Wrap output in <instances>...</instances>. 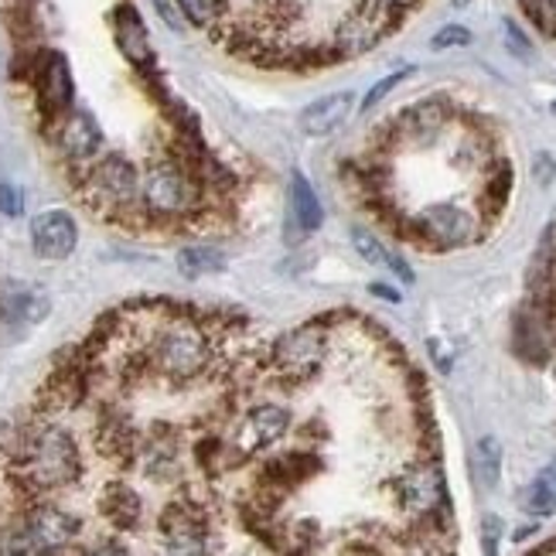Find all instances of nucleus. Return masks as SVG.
<instances>
[{
    "label": "nucleus",
    "instance_id": "29",
    "mask_svg": "<svg viewBox=\"0 0 556 556\" xmlns=\"http://www.w3.org/2000/svg\"><path fill=\"white\" fill-rule=\"evenodd\" d=\"M406 76H409V68H400V72H393V76H386L382 83H376V86L369 89L366 100H362V110H372L376 103H382L386 96H390V89H396Z\"/></svg>",
    "mask_w": 556,
    "mask_h": 556
},
{
    "label": "nucleus",
    "instance_id": "5",
    "mask_svg": "<svg viewBox=\"0 0 556 556\" xmlns=\"http://www.w3.org/2000/svg\"><path fill=\"white\" fill-rule=\"evenodd\" d=\"M406 11V0H358L352 11H345V17H338L328 48L338 62L366 55L369 48H376L386 35L400 28Z\"/></svg>",
    "mask_w": 556,
    "mask_h": 556
},
{
    "label": "nucleus",
    "instance_id": "34",
    "mask_svg": "<svg viewBox=\"0 0 556 556\" xmlns=\"http://www.w3.org/2000/svg\"><path fill=\"white\" fill-rule=\"evenodd\" d=\"M86 556H130V553H127V546H119V543H103V546H96Z\"/></svg>",
    "mask_w": 556,
    "mask_h": 556
},
{
    "label": "nucleus",
    "instance_id": "35",
    "mask_svg": "<svg viewBox=\"0 0 556 556\" xmlns=\"http://www.w3.org/2000/svg\"><path fill=\"white\" fill-rule=\"evenodd\" d=\"M465 4H471V0H454V8H465Z\"/></svg>",
    "mask_w": 556,
    "mask_h": 556
},
{
    "label": "nucleus",
    "instance_id": "6",
    "mask_svg": "<svg viewBox=\"0 0 556 556\" xmlns=\"http://www.w3.org/2000/svg\"><path fill=\"white\" fill-rule=\"evenodd\" d=\"M396 232H403V239H414L424 250L444 253V250H462V247L478 243L481 232H485V223H481L478 212L465 205L438 202V205H427L414 219H403Z\"/></svg>",
    "mask_w": 556,
    "mask_h": 556
},
{
    "label": "nucleus",
    "instance_id": "15",
    "mask_svg": "<svg viewBox=\"0 0 556 556\" xmlns=\"http://www.w3.org/2000/svg\"><path fill=\"white\" fill-rule=\"evenodd\" d=\"M76 243H79V229H76V219H72L68 212L48 208L31 219V250L41 260H48V263L68 260L72 250H76Z\"/></svg>",
    "mask_w": 556,
    "mask_h": 556
},
{
    "label": "nucleus",
    "instance_id": "1",
    "mask_svg": "<svg viewBox=\"0 0 556 556\" xmlns=\"http://www.w3.org/2000/svg\"><path fill=\"white\" fill-rule=\"evenodd\" d=\"M83 478V451L59 424H35L17 433L8 462V481L24 505L41 502L48 492L72 489Z\"/></svg>",
    "mask_w": 556,
    "mask_h": 556
},
{
    "label": "nucleus",
    "instance_id": "30",
    "mask_svg": "<svg viewBox=\"0 0 556 556\" xmlns=\"http://www.w3.org/2000/svg\"><path fill=\"white\" fill-rule=\"evenodd\" d=\"M502 31H505V45H509L519 59H533V45H529V38L516 28L513 21H505V24H502Z\"/></svg>",
    "mask_w": 556,
    "mask_h": 556
},
{
    "label": "nucleus",
    "instance_id": "33",
    "mask_svg": "<svg viewBox=\"0 0 556 556\" xmlns=\"http://www.w3.org/2000/svg\"><path fill=\"white\" fill-rule=\"evenodd\" d=\"M0 212L21 215V191L14 185H0Z\"/></svg>",
    "mask_w": 556,
    "mask_h": 556
},
{
    "label": "nucleus",
    "instance_id": "27",
    "mask_svg": "<svg viewBox=\"0 0 556 556\" xmlns=\"http://www.w3.org/2000/svg\"><path fill=\"white\" fill-rule=\"evenodd\" d=\"M526 8L529 21L536 24V28L549 38H556V0H519Z\"/></svg>",
    "mask_w": 556,
    "mask_h": 556
},
{
    "label": "nucleus",
    "instance_id": "13",
    "mask_svg": "<svg viewBox=\"0 0 556 556\" xmlns=\"http://www.w3.org/2000/svg\"><path fill=\"white\" fill-rule=\"evenodd\" d=\"M21 526L45 553H59V549L72 546L79 536V529H83V522L76 516L59 509V505H52V502H45V498L24 509Z\"/></svg>",
    "mask_w": 556,
    "mask_h": 556
},
{
    "label": "nucleus",
    "instance_id": "26",
    "mask_svg": "<svg viewBox=\"0 0 556 556\" xmlns=\"http://www.w3.org/2000/svg\"><path fill=\"white\" fill-rule=\"evenodd\" d=\"M352 243H355L358 256L366 260V263H372V267H390V250H386L382 239L372 236L369 229H355L352 232Z\"/></svg>",
    "mask_w": 556,
    "mask_h": 556
},
{
    "label": "nucleus",
    "instance_id": "14",
    "mask_svg": "<svg viewBox=\"0 0 556 556\" xmlns=\"http://www.w3.org/2000/svg\"><path fill=\"white\" fill-rule=\"evenodd\" d=\"M110 24H113V41L119 48V55H124L137 72H154L157 59H154V45H151V35H148V24L137 14L134 4H119L113 8L110 14Z\"/></svg>",
    "mask_w": 556,
    "mask_h": 556
},
{
    "label": "nucleus",
    "instance_id": "2",
    "mask_svg": "<svg viewBox=\"0 0 556 556\" xmlns=\"http://www.w3.org/2000/svg\"><path fill=\"white\" fill-rule=\"evenodd\" d=\"M68 175L76 178L72 185L92 215L119 226H148L140 205V172L124 154H100L86 167H68Z\"/></svg>",
    "mask_w": 556,
    "mask_h": 556
},
{
    "label": "nucleus",
    "instance_id": "4",
    "mask_svg": "<svg viewBox=\"0 0 556 556\" xmlns=\"http://www.w3.org/2000/svg\"><path fill=\"white\" fill-rule=\"evenodd\" d=\"M140 205L148 226L191 223L208 212V191L175 154H161L140 175Z\"/></svg>",
    "mask_w": 556,
    "mask_h": 556
},
{
    "label": "nucleus",
    "instance_id": "25",
    "mask_svg": "<svg viewBox=\"0 0 556 556\" xmlns=\"http://www.w3.org/2000/svg\"><path fill=\"white\" fill-rule=\"evenodd\" d=\"M519 502H522V509L529 513V516H549L553 509H556V489H553V481L549 478H540V481H533L522 495H519Z\"/></svg>",
    "mask_w": 556,
    "mask_h": 556
},
{
    "label": "nucleus",
    "instance_id": "12",
    "mask_svg": "<svg viewBox=\"0 0 556 556\" xmlns=\"http://www.w3.org/2000/svg\"><path fill=\"white\" fill-rule=\"evenodd\" d=\"M52 130H55V148L68 167H86L103 154V130L86 110H68Z\"/></svg>",
    "mask_w": 556,
    "mask_h": 556
},
{
    "label": "nucleus",
    "instance_id": "28",
    "mask_svg": "<svg viewBox=\"0 0 556 556\" xmlns=\"http://www.w3.org/2000/svg\"><path fill=\"white\" fill-rule=\"evenodd\" d=\"M465 45H471V31L465 28V24H447V28H441L430 38L433 52H447V48H465Z\"/></svg>",
    "mask_w": 556,
    "mask_h": 556
},
{
    "label": "nucleus",
    "instance_id": "21",
    "mask_svg": "<svg viewBox=\"0 0 556 556\" xmlns=\"http://www.w3.org/2000/svg\"><path fill=\"white\" fill-rule=\"evenodd\" d=\"M290 223H294V229L301 236L314 232V229H321L325 223V212H321V202L318 195H314V188L311 181L298 172L294 181H290Z\"/></svg>",
    "mask_w": 556,
    "mask_h": 556
},
{
    "label": "nucleus",
    "instance_id": "20",
    "mask_svg": "<svg viewBox=\"0 0 556 556\" xmlns=\"http://www.w3.org/2000/svg\"><path fill=\"white\" fill-rule=\"evenodd\" d=\"M513 195V164L502 154L485 167V181H481V223L489 226V219L509 205Z\"/></svg>",
    "mask_w": 556,
    "mask_h": 556
},
{
    "label": "nucleus",
    "instance_id": "23",
    "mask_svg": "<svg viewBox=\"0 0 556 556\" xmlns=\"http://www.w3.org/2000/svg\"><path fill=\"white\" fill-rule=\"evenodd\" d=\"M475 471H478V481L485 489H495L498 478H502V444L495 438H481L478 447H475Z\"/></svg>",
    "mask_w": 556,
    "mask_h": 556
},
{
    "label": "nucleus",
    "instance_id": "9",
    "mask_svg": "<svg viewBox=\"0 0 556 556\" xmlns=\"http://www.w3.org/2000/svg\"><path fill=\"white\" fill-rule=\"evenodd\" d=\"M396 505L414 519V522H424V519H433L447 513V485H444V471L441 465L427 457V462H417V465H406L396 478Z\"/></svg>",
    "mask_w": 556,
    "mask_h": 556
},
{
    "label": "nucleus",
    "instance_id": "10",
    "mask_svg": "<svg viewBox=\"0 0 556 556\" xmlns=\"http://www.w3.org/2000/svg\"><path fill=\"white\" fill-rule=\"evenodd\" d=\"M31 86H35V100H38V113L45 119V127H55L72 110V92H76L68 59L62 52H52V48L38 52L35 68H31Z\"/></svg>",
    "mask_w": 556,
    "mask_h": 556
},
{
    "label": "nucleus",
    "instance_id": "11",
    "mask_svg": "<svg viewBox=\"0 0 556 556\" xmlns=\"http://www.w3.org/2000/svg\"><path fill=\"white\" fill-rule=\"evenodd\" d=\"M290 430V414L283 406H277V403H260V406H253L250 414L236 424V430H232V447L239 451V457H256V454H263L267 447H274L283 433Z\"/></svg>",
    "mask_w": 556,
    "mask_h": 556
},
{
    "label": "nucleus",
    "instance_id": "24",
    "mask_svg": "<svg viewBox=\"0 0 556 556\" xmlns=\"http://www.w3.org/2000/svg\"><path fill=\"white\" fill-rule=\"evenodd\" d=\"M175 4L195 28H219L226 14V0H175Z\"/></svg>",
    "mask_w": 556,
    "mask_h": 556
},
{
    "label": "nucleus",
    "instance_id": "17",
    "mask_svg": "<svg viewBox=\"0 0 556 556\" xmlns=\"http://www.w3.org/2000/svg\"><path fill=\"white\" fill-rule=\"evenodd\" d=\"M352 110H355V92L342 89V92H331V96H321V100H314L301 113L298 124L307 137H328L345 124V119L352 116Z\"/></svg>",
    "mask_w": 556,
    "mask_h": 556
},
{
    "label": "nucleus",
    "instance_id": "32",
    "mask_svg": "<svg viewBox=\"0 0 556 556\" xmlns=\"http://www.w3.org/2000/svg\"><path fill=\"white\" fill-rule=\"evenodd\" d=\"M151 4L157 8V14H161V21L167 24V28L181 31V11H178L175 0H151Z\"/></svg>",
    "mask_w": 556,
    "mask_h": 556
},
{
    "label": "nucleus",
    "instance_id": "16",
    "mask_svg": "<svg viewBox=\"0 0 556 556\" xmlns=\"http://www.w3.org/2000/svg\"><path fill=\"white\" fill-rule=\"evenodd\" d=\"M96 447L103 451V457L116 462L119 468H130L137 462V451H140V430L116 409H106L96 424Z\"/></svg>",
    "mask_w": 556,
    "mask_h": 556
},
{
    "label": "nucleus",
    "instance_id": "8",
    "mask_svg": "<svg viewBox=\"0 0 556 556\" xmlns=\"http://www.w3.org/2000/svg\"><path fill=\"white\" fill-rule=\"evenodd\" d=\"M157 533L164 543V556H212L208 509L191 495L164 505V513L157 519Z\"/></svg>",
    "mask_w": 556,
    "mask_h": 556
},
{
    "label": "nucleus",
    "instance_id": "19",
    "mask_svg": "<svg viewBox=\"0 0 556 556\" xmlns=\"http://www.w3.org/2000/svg\"><path fill=\"white\" fill-rule=\"evenodd\" d=\"M48 314V298L38 287H14L8 294H0V325L8 328H35Z\"/></svg>",
    "mask_w": 556,
    "mask_h": 556
},
{
    "label": "nucleus",
    "instance_id": "22",
    "mask_svg": "<svg viewBox=\"0 0 556 556\" xmlns=\"http://www.w3.org/2000/svg\"><path fill=\"white\" fill-rule=\"evenodd\" d=\"M223 267H226V256L215 247H185L178 253V270L188 280H199L205 274H219Z\"/></svg>",
    "mask_w": 556,
    "mask_h": 556
},
{
    "label": "nucleus",
    "instance_id": "3",
    "mask_svg": "<svg viewBox=\"0 0 556 556\" xmlns=\"http://www.w3.org/2000/svg\"><path fill=\"white\" fill-rule=\"evenodd\" d=\"M143 355H148L151 372L185 386L208 372L215 342L205 321L191 318V314H167V318L154 325V334L143 342Z\"/></svg>",
    "mask_w": 556,
    "mask_h": 556
},
{
    "label": "nucleus",
    "instance_id": "31",
    "mask_svg": "<svg viewBox=\"0 0 556 556\" xmlns=\"http://www.w3.org/2000/svg\"><path fill=\"white\" fill-rule=\"evenodd\" d=\"M533 178L540 185H553L556 181V157L553 154H536V161H533Z\"/></svg>",
    "mask_w": 556,
    "mask_h": 556
},
{
    "label": "nucleus",
    "instance_id": "7",
    "mask_svg": "<svg viewBox=\"0 0 556 556\" xmlns=\"http://www.w3.org/2000/svg\"><path fill=\"white\" fill-rule=\"evenodd\" d=\"M328 345H331V325L314 318L280 338L267 358V369L283 386H301L318 376V369L325 366Z\"/></svg>",
    "mask_w": 556,
    "mask_h": 556
},
{
    "label": "nucleus",
    "instance_id": "18",
    "mask_svg": "<svg viewBox=\"0 0 556 556\" xmlns=\"http://www.w3.org/2000/svg\"><path fill=\"white\" fill-rule=\"evenodd\" d=\"M100 516L116 529V533H134L143 522V498L127 485V481H110L100 492Z\"/></svg>",
    "mask_w": 556,
    "mask_h": 556
}]
</instances>
